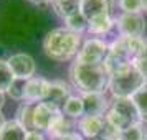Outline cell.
<instances>
[{
  "instance_id": "17",
  "label": "cell",
  "mask_w": 147,
  "mask_h": 140,
  "mask_svg": "<svg viewBox=\"0 0 147 140\" xmlns=\"http://www.w3.org/2000/svg\"><path fill=\"white\" fill-rule=\"evenodd\" d=\"M27 130L17 122V120H7L0 132V140H25Z\"/></svg>"
},
{
  "instance_id": "3",
  "label": "cell",
  "mask_w": 147,
  "mask_h": 140,
  "mask_svg": "<svg viewBox=\"0 0 147 140\" xmlns=\"http://www.w3.org/2000/svg\"><path fill=\"white\" fill-rule=\"evenodd\" d=\"M147 43L144 38H131V36H121L116 41L109 45V54H107L104 66L107 68L109 74L114 73L116 69L131 64L136 61L144 50H146Z\"/></svg>"
},
{
  "instance_id": "16",
  "label": "cell",
  "mask_w": 147,
  "mask_h": 140,
  "mask_svg": "<svg viewBox=\"0 0 147 140\" xmlns=\"http://www.w3.org/2000/svg\"><path fill=\"white\" fill-rule=\"evenodd\" d=\"M51 5L55 12L65 20L81 12V0H60V2H51Z\"/></svg>"
},
{
  "instance_id": "13",
  "label": "cell",
  "mask_w": 147,
  "mask_h": 140,
  "mask_svg": "<svg viewBox=\"0 0 147 140\" xmlns=\"http://www.w3.org/2000/svg\"><path fill=\"white\" fill-rule=\"evenodd\" d=\"M71 97V89L65 81H53L50 86V92H48L45 102L53 104L58 109H63V106L66 104V100Z\"/></svg>"
},
{
  "instance_id": "10",
  "label": "cell",
  "mask_w": 147,
  "mask_h": 140,
  "mask_svg": "<svg viewBox=\"0 0 147 140\" xmlns=\"http://www.w3.org/2000/svg\"><path fill=\"white\" fill-rule=\"evenodd\" d=\"M113 5V0H81V13L88 18V21L101 17H111Z\"/></svg>"
},
{
  "instance_id": "30",
  "label": "cell",
  "mask_w": 147,
  "mask_h": 140,
  "mask_svg": "<svg viewBox=\"0 0 147 140\" xmlns=\"http://www.w3.org/2000/svg\"><path fill=\"white\" fill-rule=\"evenodd\" d=\"M5 122H7V120H5V117H3V114L0 112V132H2V129H3V125H5Z\"/></svg>"
},
{
  "instance_id": "20",
  "label": "cell",
  "mask_w": 147,
  "mask_h": 140,
  "mask_svg": "<svg viewBox=\"0 0 147 140\" xmlns=\"http://www.w3.org/2000/svg\"><path fill=\"white\" fill-rule=\"evenodd\" d=\"M15 76L10 69V64L8 61L0 60V92H8L10 87L13 84Z\"/></svg>"
},
{
  "instance_id": "18",
  "label": "cell",
  "mask_w": 147,
  "mask_h": 140,
  "mask_svg": "<svg viewBox=\"0 0 147 140\" xmlns=\"http://www.w3.org/2000/svg\"><path fill=\"white\" fill-rule=\"evenodd\" d=\"M33 112H35V104L33 102H23L18 111H17V122L20 124L25 130H35L33 125Z\"/></svg>"
},
{
  "instance_id": "32",
  "label": "cell",
  "mask_w": 147,
  "mask_h": 140,
  "mask_svg": "<svg viewBox=\"0 0 147 140\" xmlns=\"http://www.w3.org/2000/svg\"><path fill=\"white\" fill-rule=\"evenodd\" d=\"M3 100H5V97H3V92H0V109H2V106H3Z\"/></svg>"
},
{
  "instance_id": "6",
  "label": "cell",
  "mask_w": 147,
  "mask_h": 140,
  "mask_svg": "<svg viewBox=\"0 0 147 140\" xmlns=\"http://www.w3.org/2000/svg\"><path fill=\"white\" fill-rule=\"evenodd\" d=\"M109 54V46L102 40L98 38H91L88 40L83 48L80 50V53L76 56V60L81 63H94V64H101L104 63Z\"/></svg>"
},
{
  "instance_id": "5",
  "label": "cell",
  "mask_w": 147,
  "mask_h": 140,
  "mask_svg": "<svg viewBox=\"0 0 147 140\" xmlns=\"http://www.w3.org/2000/svg\"><path fill=\"white\" fill-rule=\"evenodd\" d=\"M104 119L111 125L119 129L121 132H124L132 125L142 122L139 111H137V107L131 97H114L111 109L106 112Z\"/></svg>"
},
{
  "instance_id": "9",
  "label": "cell",
  "mask_w": 147,
  "mask_h": 140,
  "mask_svg": "<svg viewBox=\"0 0 147 140\" xmlns=\"http://www.w3.org/2000/svg\"><path fill=\"white\" fill-rule=\"evenodd\" d=\"M8 64H10V69L13 73L15 79H23L28 81L35 76V71H36V66H35V60L27 53H18L13 54L8 58Z\"/></svg>"
},
{
  "instance_id": "25",
  "label": "cell",
  "mask_w": 147,
  "mask_h": 140,
  "mask_svg": "<svg viewBox=\"0 0 147 140\" xmlns=\"http://www.w3.org/2000/svg\"><path fill=\"white\" fill-rule=\"evenodd\" d=\"M121 8L124 10V13H139L144 8L142 0H119Z\"/></svg>"
},
{
  "instance_id": "11",
  "label": "cell",
  "mask_w": 147,
  "mask_h": 140,
  "mask_svg": "<svg viewBox=\"0 0 147 140\" xmlns=\"http://www.w3.org/2000/svg\"><path fill=\"white\" fill-rule=\"evenodd\" d=\"M50 86L51 82L47 81L45 78H32L27 81L25 84V99L28 102H43L47 99L48 92H50Z\"/></svg>"
},
{
  "instance_id": "24",
  "label": "cell",
  "mask_w": 147,
  "mask_h": 140,
  "mask_svg": "<svg viewBox=\"0 0 147 140\" xmlns=\"http://www.w3.org/2000/svg\"><path fill=\"white\" fill-rule=\"evenodd\" d=\"M88 23H89L88 18L80 12V13L73 15V17H69V18L66 20V28L71 30V31H74V33H81L83 30L88 28Z\"/></svg>"
},
{
  "instance_id": "8",
  "label": "cell",
  "mask_w": 147,
  "mask_h": 140,
  "mask_svg": "<svg viewBox=\"0 0 147 140\" xmlns=\"http://www.w3.org/2000/svg\"><path fill=\"white\" fill-rule=\"evenodd\" d=\"M61 109L55 107L50 102H36L35 104V112H33V125L35 130L40 132H48L50 125L53 124L55 120L61 115Z\"/></svg>"
},
{
  "instance_id": "12",
  "label": "cell",
  "mask_w": 147,
  "mask_h": 140,
  "mask_svg": "<svg viewBox=\"0 0 147 140\" xmlns=\"http://www.w3.org/2000/svg\"><path fill=\"white\" fill-rule=\"evenodd\" d=\"M104 124H106L104 115H83L80 119L78 127L86 139H94L102 133Z\"/></svg>"
},
{
  "instance_id": "31",
  "label": "cell",
  "mask_w": 147,
  "mask_h": 140,
  "mask_svg": "<svg viewBox=\"0 0 147 140\" xmlns=\"http://www.w3.org/2000/svg\"><path fill=\"white\" fill-rule=\"evenodd\" d=\"M30 2H33V3H48L51 0H30Z\"/></svg>"
},
{
  "instance_id": "2",
  "label": "cell",
  "mask_w": 147,
  "mask_h": 140,
  "mask_svg": "<svg viewBox=\"0 0 147 140\" xmlns=\"http://www.w3.org/2000/svg\"><path fill=\"white\" fill-rule=\"evenodd\" d=\"M80 33H74L68 28H56L47 33L43 40V51L50 60L68 61L78 53Z\"/></svg>"
},
{
  "instance_id": "33",
  "label": "cell",
  "mask_w": 147,
  "mask_h": 140,
  "mask_svg": "<svg viewBox=\"0 0 147 140\" xmlns=\"http://www.w3.org/2000/svg\"><path fill=\"white\" fill-rule=\"evenodd\" d=\"M86 140H104L102 137H94V139H86Z\"/></svg>"
},
{
  "instance_id": "22",
  "label": "cell",
  "mask_w": 147,
  "mask_h": 140,
  "mask_svg": "<svg viewBox=\"0 0 147 140\" xmlns=\"http://www.w3.org/2000/svg\"><path fill=\"white\" fill-rule=\"evenodd\" d=\"M134 100V104L137 107V111L140 114V119L142 120H147V82H144L140 89H137L134 96L131 97Z\"/></svg>"
},
{
  "instance_id": "29",
  "label": "cell",
  "mask_w": 147,
  "mask_h": 140,
  "mask_svg": "<svg viewBox=\"0 0 147 140\" xmlns=\"http://www.w3.org/2000/svg\"><path fill=\"white\" fill-rule=\"evenodd\" d=\"M60 140H83V137H81L80 133L73 132V133H69V135H66V137H63V139H60Z\"/></svg>"
},
{
  "instance_id": "1",
  "label": "cell",
  "mask_w": 147,
  "mask_h": 140,
  "mask_svg": "<svg viewBox=\"0 0 147 140\" xmlns=\"http://www.w3.org/2000/svg\"><path fill=\"white\" fill-rule=\"evenodd\" d=\"M69 78L74 87H78L81 94L101 92L109 87V78L111 74L104 66V63L94 64V63H81L74 61L69 68Z\"/></svg>"
},
{
  "instance_id": "26",
  "label": "cell",
  "mask_w": 147,
  "mask_h": 140,
  "mask_svg": "<svg viewBox=\"0 0 147 140\" xmlns=\"http://www.w3.org/2000/svg\"><path fill=\"white\" fill-rule=\"evenodd\" d=\"M25 84H27V81L23 79H15L13 84H12V87H10V91H8V94H10V97H13V99H25Z\"/></svg>"
},
{
  "instance_id": "7",
  "label": "cell",
  "mask_w": 147,
  "mask_h": 140,
  "mask_svg": "<svg viewBox=\"0 0 147 140\" xmlns=\"http://www.w3.org/2000/svg\"><path fill=\"white\" fill-rule=\"evenodd\" d=\"M116 27L119 30L121 36L142 38L146 31V21L140 13H122L121 17H117Z\"/></svg>"
},
{
  "instance_id": "35",
  "label": "cell",
  "mask_w": 147,
  "mask_h": 140,
  "mask_svg": "<svg viewBox=\"0 0 147 140\" xmlns=\"http://www.w3.org/2000/svg\"><path fill=\"white\" fill-rule=\"evenodd\" d=\"M51 2H60V0H51Z\"/></svg>"
},
{
  "instance_id": "14",
  "label": "cell",
  "mask_w": 147,
  "mask_h": 140,
  "mask_svg": "<svg viewBox=\"0 0 147 140\" xmlns=\"http://www.w3.org/2000/svg\"><path fill=\"white\" fill-rule=\"evenodd\" d=\"M84 104V115H104L107 112V100L101 92H91L81 96Z\"/></svg>"
},
{
  "instance_id": "23",
  "label": "cell",
  "mask_w": 147,
  "mask_h": 140,
  "mask_svg": "<svg viewBox=\"0 0 147 140\" xmlns=\"http://www.w3.org/2000/svg\"><path fill=\"white\" fill-rule=\"evenodd\" d=\"M122 140H147V129L144 124H136L122 132Z\"/></svg>"
},
{
  "instance_id": "4",
  "label": "cell",
  "mask_w": 147,
  "mask_h": 140,
  "mask_svg": "<svg viewBox=\"0 0 147 140\" xmlns=\"http://www.w3.org/2000/svg\"><path fill=\"white\" fill-rule=\"evenodd\" d=\"M144 76L134 63L116 69L109 78V89L114 97H132L134 92L144 84Z\"/></svg>"
},
{
  "instance_id": "15",
  "label": "cell",
  "mask_w": 147,
  "mask_h": 140,
  "mask_svg": "<svg viewBox=\"0 0 147 140\" xmlns=\"http://www.w3.org/2000/svg\"><path fill=\"white\" fill-rule=\"evenodd\" d=\"M73 127H74L73 122H69V120L61 114L60 117H58V119L50 125V129H48L47 133L51 137V139L60 140V139H63V137L69 135V133H73Z\"/></svg>"
},
{
  "instance_id": "34",
  "label": "cell",
  "mask_w": 147,
  "mask_h": 140,
  "mask_svg": "<svg viewBox=\"0 0 147 140\" xmlns=\"http://www.w3.org/2000/svg\"><path fill=\"white\" fill-rule=\"evenodd\" d=\"M144 2V10H147V0H142Z\"/></svg>"
},
{
  "instance_id": "27",
  "label": "cell",
  "mask_w": 147,
  "mask_h": 140,
  "mask_svg": "<svg viewBox=\"0 0 147 140\" xmlns=\"http://www.w3.org/2000/svg\"><path fill=\"white\" fill-rule=\"evenodd\" d=\"M134 66L139 69L140 73H142V76L144 78H147V46L146 50L142 51V53L136 58V61H134Z\"/></svg>"
},
{
  "instance_id": "19",
  "label": "cell",
  "mask_w": 147,
  "mask_h": 140,
  "mask_svg": "<svg viewBox=\"0 0 147 140\" xmlns=\"http://www.w3.org/2000/svg\"><path fill=\"white\" fill-rule=\"evenodd\" d=\"M61 112L65 114L69 119H78V117H83L84 115V104H83V99L81 97H69L66 100V104L63 106Z\"/></svg>"
},
{
  "instance_id": "21",
  "label": "cell",
  "mask_w": 147,
  "mask_h": 140,
  "mask_svg": "<svg viewBox=\"0 0 147 140\" xmlns=\"http://www.w3.org/2000/svg\"><path fill=\"white\" fill-rule=\"evenodd\" d=\"M113 25H114L113 17H101V18L91 20L88 23V31L93 35H104L113 28Z\"/></svg>"
},
{
  "instance_id": "28",
  "label": "cell",
  "mask_w": 147,
  "mask_h": 140,
  "mask_svg": "<svg viewBox=\"0 0 147 140\" xmlns=\"http://www.w3.org/2000/svg\"><path fill=\"white\" fill-rule=\"evenodd\" d=\"M25 140H45V135L40 130H28Z\"/></svg>"
}]
</instances>
